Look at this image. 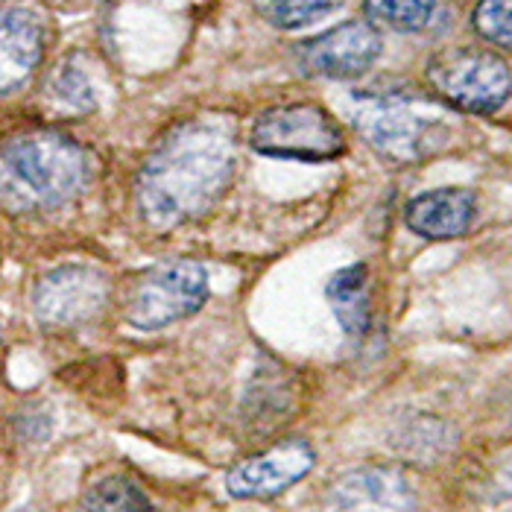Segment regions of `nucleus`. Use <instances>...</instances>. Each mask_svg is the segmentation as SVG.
Returning a JSON list of instances; mask_svg holds the SVG:
<instances>
[{"label": "nucleus", "mask_w": 512, "mask_h": 512, "mask_svg": "<svg viewBox=\"0 0 512 512\" xmlns=\"http://www.w3.org/2000/svg\"><path fill=\"white\" fill-rule=\"evenodd\" d=\"M235 173L232 138L208 123L173 129L138 176V208L153 229H173L214 205Z\"/></svg>", "instance_id": "obj_1"}, {"label": "nucleus", "mask_w": 512, "mask_h": 512, "mask_svg": "<svg viewBox=\"0 0 512 512\" xmlns=\"http://www.w3.org/2000/svg\"><path fill=\"white\" fill-rule=\"evenodd\" d=\"M88 179L82 147L59 132H27L0 147V202L12 211H47L77 197Z\"/></svg>", "instance_id": "obj_2"}, {"label": "nucleus", "mask_w": 512, "mask_h": 512, "mask_svg": "<svg viewBox=\"0 0 512 512\" xmlns=\"http://www.w3.org/2000/svg\"><path fill=\"white\" fill-rule=\"evenodd\" d=\"M249 144L264 156L299 161H328L346 153L340 123L314 103L267 109L255 120Z\"/></svg>", "instance_id": "obj_3"}, {"label": "nucleus", "mask_w": 512, "mask_h": 512, "mask_svg": "<svg viewBox=\"0 0 512 512\" xmlns=\"http://www.w3.org/2000/svg\"><path fill=\"white\" fill-rule=\"evenodd\" d=\"M428 82L445 103L474 115L498 112L512 91L507 62L474 47L445 50L434 56V62L428 65Z\"/></svg>", "instance_id": "obj_4"}, {"label": "nucleus", "mask_w": 512, "mask_h": 512, "mask_svg": "<svg viewBox=\"0 0 512 512\" xmlns=\"http://www.w3.org/2000/svg\"><path fill=\"white\" fill-rule=\"evenodd\" d=\"M208 299V273L197 261L161 264L135 278L129 290V322L156 331L197 314Z\"/></svg>", "instance_id": "obj_5"}, {"label": "nucleus", "mask_w": 512, "mask_h": 512, "mask_svg": "<svg viewBox=\"0 0 512 512\" xmlns=\"http://www.w3.org/2000/svg\"><path fill=\"white\" fill-rule=\"evenodd\" d=\"M355 129L381 153L393 161L425 158L436 144V132H442L434 120L416 115L407 103L393 97H355L352 106Z\"/></svg>", "instance_id": "obj_6"}, {"label": "nucleus", "mask_w": 512, "mask_h": 512, "mask_svg": "<svg viewBox=\"0 0 512 512\" xmlns=\"http://www.w3.org/2000/svg\"><path fill=\"white\" fill-rule=\"evenodd\" d=\"M109 302V281L88 267H62L36 284V314L44 325L74 328L91 322Z\"/></svg>", "instance_id": "obj_7"}, {"label": "nucleus", "mask_w": 512, "mask_h": 512, "mask_svg": "<svg viewBox=\"0 0 512 512\" xmlns=\"http://www.w3.org/2000/svg\"><path fill=\"white\" fill-rule=\"evenodd\" d=\"M381 56V36L369 21L340 24L299 47V62L308 74L328 79H355Z\"/></svg>", "instance_id": "obj_8"}, {"label": "nucleus", "mask_w": 512, "mask_h": 512, "mask_svg": "<svg viewBox=\"0 0 512 512\" xmlns=\"http://www.w3.org/2000/svg\"><path fill=\"white\" fill-rule=\"evenodd\" d=\"M319 512H416V495L404 474L363 466L328 486Z\"/></svg>", "instance_id": "obj_9"}, {"label": "nucleus", "mask_w": 512, "mask_h": 512, "mask_svg": "<svg viewBox=\"0 0 512 512\" xmlns=\"http://www.w3.org/2000/svg\"><path fill=\"white\" fill-rule=\"evenodd\" d=\"M314 466V451L305 442H281L276 448L235 466L226 477V489L235 498H273L302 480Z\"/></svg>", "instance_id": "obj_10"}, {"label": "nucleus", "mask_w": 512, "mask_h": 512, "mask_svg": "<svg viewBox=\"0 0 512 512\" xmlns=\"http://www.w3.org/2000/svg\"><path fill=\"white\" fill-rule=\"evenodd\" d=\"M44 30L39 18L21 6H0V94L21 88L39 68Z\"/></svg>", "instance_id": "obj_11"}, {"label": "nucleus", "mask_w": 512, "mask_h": 512, "mask_svg": "<svg viewBox=\"0 0 512 512\" xmlns=\"http://www.w3.org/2000/svg\"><path fill=\"white\" fill-rule=\"evenodd\" d=\"M477 199L466 188H436L407 205V226L428 240H451L469 232Z\"/></svg>", "instance_id": "obj_12"}, {"label": "nucleus", "mask_w": 512, "mask_h": 512, "mask_svg": "<svg viewBox=\"0 0 512 512\" xmlns=\"http://www.w3.org/2000/svg\"><path fill=\"white\" fill-rule=\"evenodd\" d=\"M366 287H369V276H366V267L355 264V267H346L340 273H334V278L328 281V302L334 305V314L340 319L343 331L360 337L366 328H369V296H366Z\"/></svg>", "instance_id": "obj_13"}, {"label": "nucleus", "mask_w": 512, "mask_h": 512, "mask_svg": "<svg viewBox=\"0 0 512 512\" xmlns=\"http://www.w3.org/2000/svg\"><path fill=\"white\" fill-rule=\"evenodd\" d=\"M366 18L372 27L395 33H422L434 24L436 0H366Z\"/></svg>", "instance_id": "obj_14"}, {"label": "nucleus", "mask_w": 512, "mask_h": 512, "mask_svg": "<svg viewBox=\"0 0 512 512\" xmlns=\"http://www.w3.org/2000/svg\"><path fill=\"white\" fill-rule=\"evenodd\" d=\"M77 512H153V504L132 480L112 474L85 492Z\"/></svg>", "instance_id": "obj_15"}, {"label": "nucleus", "mask_w": 512, "mask_h": 512, "mask_svg": "<svg viewBox=\"0 0 512 512\" xmlns=\"http://www.w3.org/2000/svg\"><path fill=\"white\" fill-rule=\"evenodd\" d=\"M340 0H255L258 12L284 30H296V27H308L319 21L322 15H328Z\"/></svg>", "instance_id": "obj_16"}, {"label": "nucleus", "mask_w": 512, "mask_h": 512, "mask_svg": "<svg viewBox=\"0 0 512 512\" xmlns=\"http://www.w3.org/2000/svg\"><path fill=\"white\" fill-rule=\"evenodd\" d=\"M474 30L486 41L512 50V0H480L474 9Z\"/></svg>", "instance_id": "obj_17"}, {"label": "nucleus", "mask_w": 512, "mask_h": 512, "mask_svg": "<svg viewBox=\"0 0 512 512\" xmlns=\"http://www.w3.org/2000/svg\"><path fill=\"white\" fill-rule=\"evenodd\" d=\"M53 91L62 103L74 106V109H91L94 106V94H91V85L82 71H77L74 65H65L56 79H53Z\"/></svg>", "instance_id": "obj_18"}]
</instances>
